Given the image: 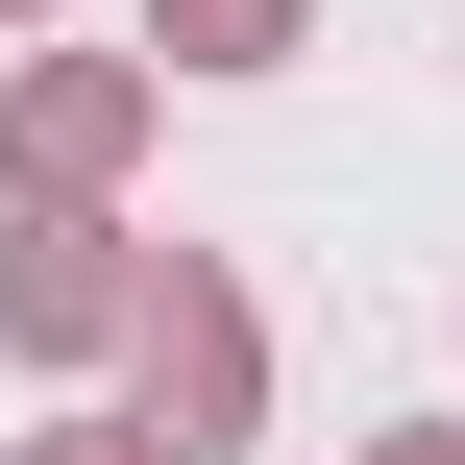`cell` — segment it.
<instances>
[{
    "instance_id": "obj_1",
    "label": "cell",
    "mask_w": 465,
    "mask_h": 465,
    "mask_svg": "<svg viewBox=\"0 0 465 465\" xmlns=\"http://www.w3.org/2000/svg\"><path fill=\"white\" fill-rule=\"evenodd\" d=\"M172 25H196V49H221V74H245V49H270V25H294V0H172Z\"/></svg>"
}]
</instances>
